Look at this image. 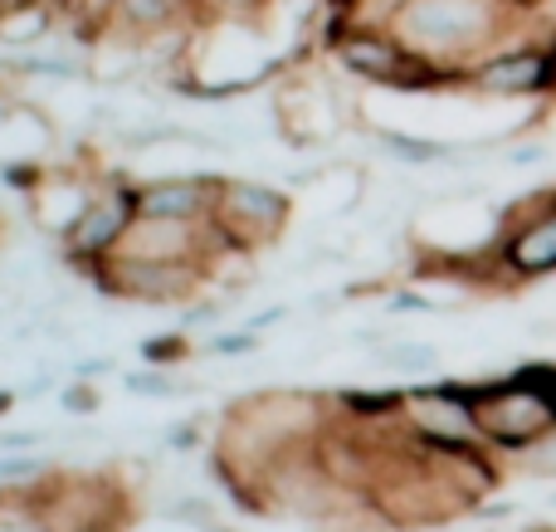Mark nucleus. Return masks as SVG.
<instances>
[{
	"mask_svg": "<svg viewBox=\"0 0 556 532\" xmlns=\"http://www.w3.org/2000/svg\"><path fill=\"white\" fill-rule=\"evenodd\" d=\"M522 10L513 0H405L386 25L410 54L444 68H473L483 54L508 45Z\"/></svg>",
	"mask_w": 556,
	"mask_h": 532,
	"instance_id": "f257e3e1",
	"label": "nucleus"
},
{
	"mask_svg": "<svg viewBox=\"0 0 556 532\" xmlns=\"http://www.w3.org/2000/svg\"><path fill=\"white\" fill-rule=\"evenodd\" d=\"M489 274L508 289L556 274V186L522 195L489 244Z\"/></svg>",
	"mask_w": 556,
	"mask_h": 532,
	"instance_id": "f03ea898",
	"label": "nucleus"
},
{
	"mask_svg": "<svg viewBox=\"0 0 556 532\" xmlns=\"http://www.w3.org/2000/svg\"><path fill=\"white\" fill-rule=\"evenodd\" d=\"M469 401H473V416H479L483 445L508 449V455H528L538 440H547L556 430V401L513 377L469 387Z\"/></svg>",
	"mask_w": 556,
	"mask_h": 532,
	"instance_id": "7ed1b4c3",
	"label": "nucleus"
},
{
	"mask_svg": "<svg viewBox=\"0 0 556 532\" xmlns=\"http://www.w3.org/2000/svg\"><path fill=\"white\" fill-rule=\"evenodd\" d=\"M142 220V205H137V186L127 181H108L93 195H84L78 215L64 225V250L78 264H103L123 250V240L132 235V225Z\"/></svg>",
	"mask_w": 556,
	"mask_h": 532,
	"instance_id": "20e7f679",
	"label": "nucleus"
},
{
	"mask_svg": "<svg viewBox=\"0 0 556 532\" xmlns=\"http://www.w3.org/2000/svg\"><path fill=\"white\" fill-rule=\"evenodd\" d=\"M469 93L483 98H556V29L483 54L469 68Z\"/></svg>",
	"mask_w": 556,
	"mask_h": 532,
	"instance_id": "39448f33",
	"label": "nucleus"
},
{
	"mask_svg": "<svg viewBox=\"0 0 556 532\" xmlns=\"http://www.w3.org/2000/svg\"><path fill=\"white\" fill-rule=\"evenodd\" d=\"M288 195L274 191V186L260 181H220V195H215V215L211 230L220 235L225 250H254V244L274 240L288 225Z\"/></svg>",
	"mask_w": 556,
	"mask_h": 532,
	"instance_id": "423d86ee",
	"label": "nucleus"
},
{
	"mask_svg": "<svg viewBox=\"0 0 556 532\" xmlns=\"http://www.w3.org/2000/svg\"><path fill=\"white\" fill-rule=\"evenodd\" d=\"M405 410H410V426L420 435V445L434 449H483V430L479 416H473V401L469 387H430V391H415L405 396Z\"/></svg>",
	"mask_w": 556,
	"mask_h": 532,
	"instance_id": "0eeeda50",
	"label": "nucleus"
},
{
	"mask_svg": "<svg viewBox=\"0 0 556 532\" xmlns=\"http://www.w3.org/2000/svg\"><path fill=\"white\" fill-rule=\"evenodd\" d=\"M215 195H220V181L211 176H162V181L137 186V205L147 220L205 225L215 215Z\"/></svg>",
	"mask_w": 556,
	"mask_h": 532,
	"instance_id": "6e6552de",
	"label": "nucleus"
},
{
	"mask_svg": "<svg viewBox=\"0 0 556 532\" xmlns=\"http://www.w3.org/2000/svg\"><path fill=\"white\" fill-rule=\"evenodd\" d=\"M195 25V0H108L98 25L113 39L152 45L156 35H176V25Z\"/></svg>",
	"mask_w": 556,
	"mask_h": 532,
	"instance_id": "1a4fd4ad",
	"label": "nucleus"
},
{
	"mask_svg": "<svg viewBox=\"0 0 556 532\" xmlns=\"http://www.w3.org/2000/svg\"><path fill=\"white\" fill-rule=\"evenodd\" d=\"M274 0H195V25H254Z\"/></svg>",
	"mask_w": 556,
	"mask_h": 532,
	"instance_id": "9d476101",
	"label": "nucleus"
},
{
	"mask_svg": "<svg viewBox=\"0 0 556 532\" xmlns=\"http://www.w3.org/2000/svg\"><path fill=\"white\" fill-rule=\"evenodd\" d=\"M522 459H528L532 469H547V474H556V430H552L547 440H538V445H532Z\"/></svg>",
	"mask_w": 556,
	"mask_h": 532,
	"instance_id": "9b49d317",
	"label": "nucleus"
},
{
	"mask_svg": "<svg viewBox=\"0 0 556 532\" xmlns=\"http://www.w3.org/2000/svg\"><path fill=\"white\" fill-rule=\"evenodd\" d=\"M538 162H547V147L542 142H522L508 152V166H538Z\"/></svg>",
	"mask_w": 556,
	"mask_h": 532,
	"instance_id": "f8f14e48",
	"label": "nucleus"
},
{
	"mask_svg": "<svg viewBox=\"0 0 556 532\" xmlns=\"http://www.w3.org/2000/svg\"><path fill=\"white\" fill-rule=\"evenodd\" d=\"M35 5H45V10H68V5H78V0H35Z\"/></svg>",
	"mask_w": 556,
	"mask_h": 532,
	"instance_id": "ddd939ff",
	"label": "nucleus"
}]
</instances>
